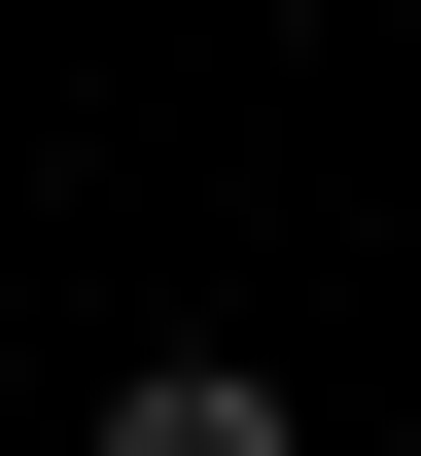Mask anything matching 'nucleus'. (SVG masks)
<instances>
[{
    "mask_svg": "<svg viewBox=\"0 0 421 456\" xmlns=\"http://www.w3.org/2000/svg\"><path fill=\"white\" fill-rule=\"evenodd\" d=\"M106 456H316V421L246 387V351H141V387H106Z\"/></svg>",
    "mask_w": 421,
    "mask_h": 456,
    "instance_id": "1",
    "label": "nucleus"
}]
</instances>
